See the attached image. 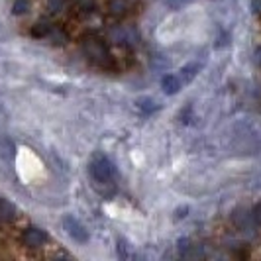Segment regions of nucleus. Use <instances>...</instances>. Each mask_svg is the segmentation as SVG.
<instances>
[{
  "label": "nucleus",
  "instance_id": "obj_1",
  "mask_svg": "<svg viewBox=\"0 0 261 261\" xmlns=\"http://www.w3.org/2000/svg\"><path fill=\"white\" fill-rule=\"evenodd\" d=\"M91 177L94 181V189L105 196L110 198L116 193V169L112 165V161L105 155H94L91 159Z\"/></svg>",
  "mask_w": 261,
  "mask_h": 261
},
{
  "label": "nucleus",
  "instance_id": "obj_2",
  "mask_svg": "<svg viewBox=\"0 0 261 261\" xmlns=\"http://www.w3.org/2000/svg\"><path fill=\"white\" fill-rule=\"evenodd\" d=\"M83 53L85 57L91 61L92 65L100 67V69H112L114 67V59L108 51V47L105 45V41L98 38H85L83 39Z\"/></svg>",
  "mask_w": 261,
  "mask_h": 261
},
{
  "label": "nucleus",
  "instance_id": "obj_3",
  "mask_svg": "<svg viewBox=\"0 0 261 261\" xmlns=\"http://www.w3.org/2000/svg\"><path fill=\"white\" fill-rule=\"evenodd\" d=\"M63 228L67 230V234L71 236L75 242H79V244H87L89 242V232L85 230V226L79 222L77 218L65 216L63 218Z\"/></svg>",
  "mask_w": 261,
  "mask_h": 261
},
{
  "label": "nucleus",
  "instance_id": "obj_4",
  "mask_svg": "<svg viewBox=\"0 0 261 261\" xmlns=\"http://www.w3.org/2000/svg\"><path fill=\"white\" fill-rule=\"evenodd\" d=\"M45 242H47V236H45V232H41V230H39V228H36V226H30V228H26V230H24V234H22V244H24L26 248H30V249L41 248Z\"/></svg>",
  "mask_w": 261,
  "mask_h": 261
},
{
  "label": "nucleus",
  "instance_id": "obj_5",
  "mask_svg": "<svg viewBox=\"0 0 261 261\" xmlns=\"http://www.w3.org/2000/svg\"><path fill=\"white\" fill-rule=\"evenodd\" d=\"M110 38L112 41H116L118 45H134L138 41V34L130 26H116L110 32Z\"/></svg>",
  "mask_w": 261,
  "mask_h": 261
},
{
  "label": "nucleus",
  "instance_id": "obj_6",
  "mask_svg": "<svg viewBox=\"0 0 261 261\" xmlns=\"http://www.w3.org/2000/svg\"><path fill=\"white\" fill-rule=\"evenodd\" d=\"M108 14L116 20H122L126 16H130L132 10H134V2L132 0H110L108 6H106Z\"/></svg>",
  "mask_w": 261,
  "mask_h": 261
},
{
  "label": "nucleus",
  "instance_id": "obj_7",
  "mask_svg": "<svg viewBox=\"0 0 261 261\" xmlns=\"http://www.w3.org/2000/svg\"><path fill=\"white\" fill-rule=\"evenodd\" d=\"M183 87V81L179 75H165L161 81V89L165 91V94H177Z\"/></svg>",
  "mask_w": 261,
  "mask_h": 261
},
{
  "label": "nucleus",
  "instance_id": "obj_8",
  "mask_svg": "<svg viewBox=\"0 0 261 261\" xmlns=\"http://www.w3.org/2000/svg\"><path fill=\"white\" fill-rule=\"evenodd\" d=\"M53 28H55V26H53L51 22H47V20H45V22H38V24H34L30 34H32L34 38H38V39H45L53 32Z\"/></svg>",
  "mask_w": 261,
  "mask_h": 261
},
{
  "label": "nucleus",
  "instance_id": "obj_9",
  "mask_svg": "<svg viewBox=\"0 0 261 261\" xmlns=\"http://www.w3.org/2000/svg\"><path fill=\"white\" fill-rule=\"evenodd\" d=\"M234 224L238 226V228H248L249 224H255L253 222V216H251V212H248V210H238L234 214Z\"/></svg>",
  "mask_w": 261,
  "mask_h": 261
},
{
  "label": "nucleus",
  "instance_id": "obj_10",
  "mask_svg": "<svg viewBox=\"0 0 261 261\" xmlns=\"http://www.w3.org/2000/svg\"><path fill=\"white\" fill-rule=\"evenodd\" d=\"M14 216H16V210L12 204L0 200V222H12Z\"/></svg>",
  "mask_w": 261,
  "mask_h": 261
},
{
  "label": "nucleus",
  "instance_id": "obj_11",
  "mask_svg": "<svg viewBox=\"0 0 261 261\" xmlns=\"http://www.w3.org/2000/svg\"><path fill=\"white\" fill-rule=\"evenodd\" d=\"M47 39L51 41L53 45H65L67 41H69V36H67L65 30H57V28H53V32L47 36Z\"/></svg>",
  "mask_w": 261,
  "mask_h": 261
},
{
  "label": "nucleus",
  "instance_id": "obj_12",
  "mask_svg": "<svg viewBox=\"0 0 261 261\" xmlns=\"http://www.w3.org/2000/svg\"><path fill=\"white\" fill-rule=\"evenodd\" d=\"M32 2L30 0H14L12 2V14L14 16H24L30 10Z\"/></svg>",
  "mask_w": 261,
  "mask_h": 261
},
{
  "label": "nucleus",
  "instance_id": "obj_13",
  "mask_svg": "<svg viewBox=\"0 0 261 261\" xmlns=\"http://www.w3.org/2000/svg\"><path fill=\"white\" fill-rule=\"evenodd\" d=\"M198 69L200 67L196 65V63H191V65H187L181 69V81L183 83H189V81H193L196 77V73H198Z\"/></svg>",
  "mask_w": 261,
  "mask_h": 261
},
{
  "label": "nucleus",
  "instance_id": "obj_14",
  "mask_svg": "<svg viewBox=\"0 0 261 261\" xmlns=\"http://www.w3.org/2000/svg\"><path fill=\"white\" fill-rule=\"evenodd\" d=\"M177 248H179V253H181L183 257H191V251L195 249V246H193V242H191L189 238H181L179 244H177Z\"/></svg>",
  "mask_w": 261,
  "mask_h": 261
},
{
  "label": "nucleus",
  "instance_id": "obj_15",
  "mask_svg": "<svg viewBox=\"0 0 261 261\" xmlns=\"http://www.w3.org/2000/svg\"><path fill=\"white\" fill-rule=\"evenodd\" d=\"M138 108H140L144 114H151V112H155L159 106H157L151 98H140V100H138Z\"/></svg>",
  "mask_w": 261,
  "mask_h": 261
},
{
  "label": "nucleus",
  "instance_id": "obj_16",
  "mask_svg": "<svg viewBox=\"0 0 261 261\" xmlns=\"http://www.w3.org/2000/svg\"><path fill=\"white\" fill-rule=\"evenodd\" d=\"M47 8H49L53 14L63 12L67 8V0H47Z\"/></svg>",
  "mask_w": 261,
  "mask_h": 261
},
{
  "label": "nucleus",
  "instance_id": "obj_17",
  "mask_svg": "<svg viewBox=\"0 0 261 261\" xmlns=\"http://www.w3.org/2000/svg\"><path fill=\"white\" fill-rule=\"evenodd\" d=\"M195 0H165V4H167V8L171 10H181V8H187L189 4H193Z\"/></svg>",
  "mask_w": 261,
  "mask_h": 261
},
{
  "label": "nucleus",
  "instance_id": "obj_18",
  "mask_svg": "<svg viewBox=\"0 0 261 261\" xmlns=\"http://www.w3.org/2000/svg\"><path fill=\"white\" fill-rule=\"evenodd\" d=\"M118 253H120V257H128L130 255L128 253V244L124 240H118Z\"/></svg>",
  "mask_w": 261,
  "mask_h": 261
},
{
  "label": "nucleus",
  "instance_id": "obj_19",
  "mask_svg": "<svg viewBox=\"0 0 261 261\" xmlns=\"http://www.w3.org/2000/svg\"><path fill=\"white\" fill-rule=\"evenodd\" d=\"M251 216H253V222L261 226V204H257L255 208L251 210Z\"/></svg>",
  "mask_w": 261,
  "mask_h": 261
},
{
  "label": "nucleus",
  "instance_id": "obj_20",
  "mask_svg": "<svg viewBox=\"0 0 261 261\" xmlns=\"http://www.w3.org/2000/svg\"><path fill=\"white\" fill-rule=\"evenodd\" d=\"M251 10H253V14L261 16V0H251Z\"/></svg>",
  "mask_w": 261,
  "mask_h": 261
},
{
  "label": "nucleus",
  "instance_id": "obj_21",
  "mask_svg": "<svg viewBox=\"0 0 261 261\" xmlns=\"http://www.w3.org/2000/svg\"><path fill=\"white\" fill-rule=\"evenodd\" d=\"M255 61H257V63L261 65V47L257 49V51H255Z\"/></svg>",
  "mask_w": 261,
  "mask_h": 261
}]
</instances>
